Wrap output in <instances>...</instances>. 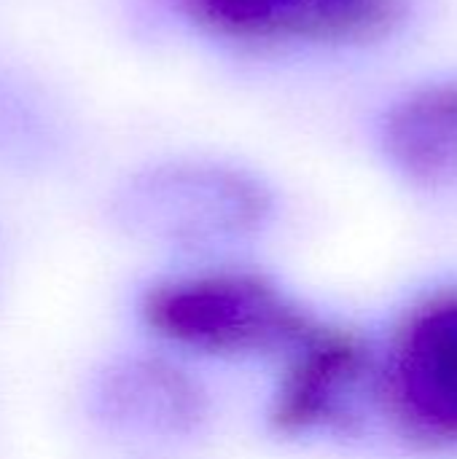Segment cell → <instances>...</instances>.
<instances>
[{"label":"cell","mask_w":457,"mask_h":459,"mask_svg":"<svg viewBox=\"0 0 457 459\" xmlns=\"http://www.w3.org/2000/svg\"><path fill=\"white\" fill-rule=\"evenodd\" d=\"M145 323L167 342L218 358L294 352L315 325L272 282L250 272H197L148 290Z\"/></svg>","instance_id":"6da1fadb"},{"label":"cell","mask_w":457,"mask_h":459,"mask_svg":"<svg viewBox=\"0 0 457 459\" xmlns=\"http://www.w3.org/2000/svg\"><path fill=\"white\" fill-rule=\"evenodd\" d=\"M121 215L151 239L202 245L250 234L267 215V194L232 167L167 164L129 183Z\"/></svg>","instance_id":"7a4b0ae2"},{"label":"cell","mask_w":457,"mask_h":459,"mask_svg":"<svg viewBox=\"0 0 457 459\" xmlns=\"http://www.w3.org/2000/svg\"><path fill=\"white\" fill-rule=\"evenodd\" d=\"M202 30L250 43H366L393 32L407 0H178Z\"/></svg>","instance_id":"3957f363"},{"label":"cell","mask_w":457,"mask_h":459,"mask_svg":"<svg viewBox=\"0 0 457 459\" xmlns=\"http://www.w3.org/2000/svg\"><path fill=\"white\" fill-rule=\"evenodd\" d=\"M391 393L407 425L457 444V296L423 307L407 323L391 363Z\"/></svg>","instance_id":"277c9868"},{"label":"cell","mask_w":457,"mask_h":459,"mask_svg":"<svg viewBox=\"0 0 457 459\" xmlns=\"http://www.w3.org/2000/svg\"><path fill=\"white\" fill-rule=\"evenodd\" d=\"M385 151L417 180L457 175V81L428 83L396 102L382 126Z\"/></svg>","instance_id":"5b68a950"},{"label":"cell","mask_w":457,"mask_h":459,"mask_svg":"<svg viewBox=\"0 0 457 459\" xmlns=\"http://www.w3.org/2000/svg\"><path fill=\"white\" fill-rule=\"evenodd\" d=\"M356 374V344L342 333L315 325V331L291 352V368L275 409L277 422L288 430H307L331 420Z\"/></svg>","instance_id":"8992f818"},{"label":"cell","mask_w":457,"mask_h":459,"mask_svg":"<svg viewBox=\"0 0 457 459\" xmlns=\"http://www.w3.org/2000/svg\"><path fill=\"white\" fill-rule=\"evenodd\" d=\"M102 401L113 420L132 425L135 430L178 433L197 422L199 393L175 368L162 363H132L119 368L105 390Z\"/></svg>","instance_id":"52a82bcc"}]
</instances>
